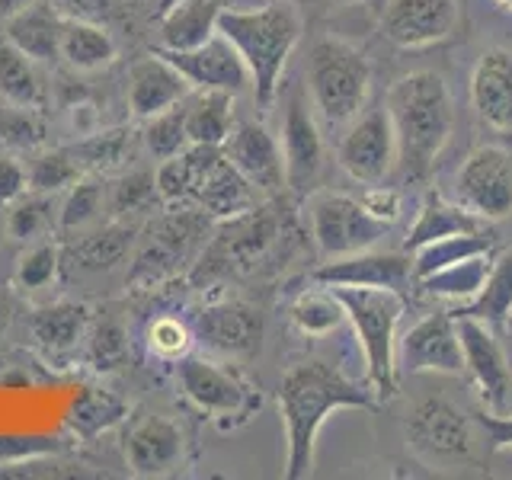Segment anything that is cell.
<instances>
[{"mask_svg": "<svg viewBox=\"0 0 512 480\" xmlns=\"http://www.w3.org/2000/svg\"><path fill=\"white\" fill-rule=\"evenodd\" d=\"M375 391L368 384L352 381L324 359H304L292 365L279 381L276 404L282 416L288 458H285V477L304 480L314 471V452L317 436L324 423L336 410H372Z\"/></svg>", "mask_w": 512, "mask_h": 480, "instance_id": "cell-1", "label": "cell"}, {"mask_svg": "<svg viewBox=\"0 0 512 480\" xmlns=\"http://www.w3.org/2000/svg\"><path fill=\"white\" fill-rule=\"evenodd\" d=\"M384 109L394 122L400 173L410 183H423L455 132L452 90L436 71H410L391 84Z\"/></svg>", "mask_w": 512, "mask_h": 480, "instance_id": "cell-2", "label": "cell"}, {"mask_svg": "<svg viewBox=\"0 0 512 480\" xmlns=\"http://www.w3.org/2000/svg\"><path fill=\"white\" fill-rule=\"evenodd\" d=\"M218 32L244 58L250 90L260 106H272L282 87V74L304 36L301 7L292 0H269L260 7H224Z\"/></svg>", "mask_w": 512, "mask_h": 480, "instance_id": "cell-3", "label": "cell"}, {"mask_svg": "<svg viewBox=\"0 0 512 480\" xmlns=\"http://www.w3.org/2000/svg\"><path fill=\"white\" fill-rule=\"evenodd\" d=\"M333 292L362 346L368 388L378 400H391L397 394V324L407 311V298L394 288L365 285H336Z\"/></svg>", "mask_w": 512, "mask_h": 480, "instance_id": "cell-4", "label": "cell"}, {"mask_svg": "<svg viewBox=\"0 0 512 480\" xmlns=\"http://www.w3.org/2000/svg\"><path fill=\"white\" fill-rule=\"evenodd\" d=\"M372 93V64L359 45L340 36H320L308 52V96L320 122L336 128L365 112Z\"/></svg>", "mask_w": 512, "mask_h": 480, "instance_id": "cell-5", "label": "cell"}, {"mask_svg": "<svg viewBox=\"0 0 512 480\" xmlns=\"http://www.w3.org/2000/svg\"><path fill=\"white\" fill-rule=\"evenodd\" d=\"M404 439L429 468H464L477 461V420L442 394L413 400L404 416Z\"/></svg>", "mask_w": 512, "mask_h": 480, "instance_id": "cell-6", "label": "cell"}, {"mask_svg": "<svg viewBox=\"0 0 512 480\" xmlns=\"http://www.w3.org/2000/svg\"><path fill=\"white\" fill-rule=\"evenodd\" d=\"M173 365H176V388H180L183 400L192 410L208 416V420H215L221 426H237L250 420V413L260 407V394H253L250 381L231 362L186 352Z\"/></svg>", "mask_w": 512, "mask_h": 480, "instance_id": "cell-7", "label": "cell"}, {"mask_svg": "<svg viewBox=\"0 0 512 480\" xmlns=\"http://www.w3.org/2000/svg\"><path fill=\"white\" fill-rule=\"evenodd\" d=\"M308 221H311L314 244L327 260L359 253V250H372L378 240L388 237L391 231V224L368 212L362 199L346 196V192H336V189L311 192Z\"/></svg>", "mask_w": 512, "mask_h": 480, "instance_id": "cell-8", "label": "cell"}, {"mask_svg": "<svg viewBox=\"0 0 512 480\" xmlns=\"http://www.w3.org/2000/svg\"><path fill=\"white\" fill-rule=\"evenodd\" d=\"M458 205L480 221L512 218V151L500 144H480L461 160L455 176Z\"/></svg>", "mask_w": 512, "mask_h": 480, "instance_id": "cell-9", "label": "cell"}, {"mask_svg": "<svg viewBox=\"0 0 512 480\" xmlns=\"http://www.w3.org/2000/svg\"><path fill=\"white\" fill-rule=\"evenodd\" d=\"M336 164L343 167L349 180L362 186H378L397 167V135L388 109H368L359 112L346 125V132L336 144Z\"/></svg>", "mask_w": 512, "mask_h": 480, "instance_id": "cell-10", "label": "cell"}, {"mask_svg": "<svg viewBox=\"0 0 512 480\" xmlns=\"http://www.w3.org/2000/svg\"><path fill=\"white\" fill-rule=\"evenodd\" d=\"M455 320L464 352V372L471 375L484 407L490 413H512V365L493 327L477 317L455 314Z\"/></svg>", "mask_w": 512, "mask_h": 480, "instance_id": "cell-11", "label": "cell"}, {"mask_svg": "<svg viewBox=\"0 0 512 480\" xmlns=\"http://www.w3.org/2000/svg\"><path fill=\"white\" fill-rule=\"evenodd\" d=\"M192 336L221 359L247 362L263 346V314L247 301L221 298L205 304L196 314V330Z\"/></svg>", "mask_w": 512, "mask_h": 480, "instance_id": "cell-12", "label": "cell"}, {"mask_svg": "<svg viewBox=\"0 0 512 480\" xmlns=\"http://www.w3.org/2000/svg\"><path fill=\"white\" fill-rule=\"evenodd\" d=\"M458 23V0H388L381 13V36L404 52H420L452 39Z\"/></svg>", "mask_w": 512, "mask_h": 480, "instance_id": "cell-13", "label": "cell"}, {"mask_svg": "<svg viewBox=\"0 0 512 480\" xmlns=\"http://www.w3.org/2000/svg\"><path fill=\"white\" fill-rule=\"evenodd\" d=\"M397 362L404 372H436V375H461L464 352L458 336V320L452 311H432L423 320L397 336Z\"/></svg>", "mask_w": 512, "mask_h": 480, "instance_id": "cell-14", "label": "cell"}, {"mask_svg": "<svg viewBox=\"0 0 512 480\" xmlns=\"http://www.w3.org/2000/svg\"><path fill=\"white\" fill-rule=\"evenodd\" d=\"M176 71L186 77L192 90H224V93H244L250 87V74L244 58L237 55V48L215 32L212 39L192 48H157Z\"/></svg>", "mask_w": 512, "mask_h": 480, "instance_id": "cell-15", "label": "cell"}, {"mask_svg": "<svg viewBox=\"0 0 512 480\" xmlns=\"http://www.w3.org/2000/svg\"><path fill=\"white\" fill-rule=\"evenodd\" d=\"M221 151L260 196H276V192L285 189L282 144L263 122H256V119L234 122L228 141L221 144Z\"/></svg>", "mask_w": 512, "mask_h": 480, "instance_id": "cell-16", "label": "cell"}, {"mask_svg": "<svg viewBox=\"0 0 512 480\" xmlns=\"http://www.w3.org/2000/svg\"><path fill=\"white\" fill-rule=\"evenodd\" d=\"M125 464L135 477H167L183 464L186 432L164 413H148L125 432Z\"/></svg>", "mask_w": 512, "mask_h": 480, "instance_id": "cell-17", "label": "cell"}, {"mask_svg": "<svg viewBox=\"0 0 512 480\" xmlns=\"http://www.w3.org/2000/svg\"><path fill=\"white\" fill-rule=\"evenodd\" d=\"M282 160H285V186L295 196H308V189L317 183L324 170V135L314 109L301 96H292L282 116Z\"/></svg>", "mask_w": 512, "mask_h": 480, "instance_id": "cell-18", "label": "cell"}, {"mask_svg": "<svg viewBox=\"0 0 512 480\" xmlns=\"http://www.w3.org/2000/svg\"><path fill=\"white\" fill-rule=\"evenodd\" d=\"M471 109L490 132L512 135V48L493 45L477 55L468 80Z\"/></svg>", "mask_w": 512, "mask_h": 480, "instance_id": "cell-19", "label": "cell"}, {"mask_svg": "<svg viewBox=\"0 0 512 480\" xmlns=\"http://www.w3.org/2000/svg\"><path fill=\"white\" fill-rule=\"evenodd\" d=\"M317 285H365V288H394L407 298L413 282V260L407 253H372L359 250L349 256H336L314 272Z\"/></svg>", "mask_w": 512, "mask_h": 480, "instance_id": "cell-20", "label": "cell"}, {"mask_svg": "<svg viewBox=\"0 0 512 480\" xmlns=\"http://www.w3.org/2000/svg\"><path fill=\"white\" fill-rule=\"evenodd\" d=\"M189 93H192V87L186 84V77L160 52H154L148 58H138L132 68H128L125 96H128V109H132V116L138 122L180 106Z\"/></svg>", "mask_w": 512, "mask_h": 480, "instance_id": "cell-21", "label": "cell"}, {"mask_svg": "<svg viewBox=\"0 0 512 480\" xmlns=\"http://www.w3.org/2000/svg\"><path fill=\"white\" fill-rule=\"evenodd\" d=\"M192 205H199L202 212H208L215 221H228L260 205V192L234 170V164L224 157L221 148H215L199 173L196 192H192Z\"/></svg>", "mask_w": 512, "mask_h": 480, "instance_id": "cell-22", "label": "cell"}, {"mask_svg": "<svg viewBox=\"0 0 512 480\" xmlns=\"http://www.w3.org/2000/svg\"><path fill=\"white\" fill-rule=\"evenodd\" d=\"M61 32L64 16L48 0H36V4L4 20V39L36 64H52L61 58Z\"/></svg>", "mask_w": 512, "mask_h": 480, "instance_id": "cell-23", "label": "cell"}, {"mask_svg": "<svg viewBox=\"0 0 512 480\" xmlns=\"http://www.w3.org/2000/svg\"><path fill=\"white\" fill-rule=\"evenodd\" d=\"M90 320L93 314L84 301H52L32 311L29 333L42 349L64 356V352H74L77 346H84Z\"/></svg>", "mask_w": 512, "mask_h": 480, "instance_id": "cell-24", "label": "cell"}, {"mask_svg": "<svg viewBox=\"0 0 512 480\" xmlns=\"http://www.w3.org/2000/svg\"><path fill=\"white\" fill-rule=\"evenodd\" d=\"M234 93L224 90H192L183 100L186 135L189 144H205V148H221L234 128Z\"/></svg>", "mask_w": 512, "mask_h": 480, "instance_id": "cell-25", "label": "cell"}, {"mask_svg": "<svg viewBox=\"0 0 512 480\" xmlns=\"http://www.w3.org/2000/svg\"><path fill=\"white\" fill-rule=\"evenodd\" d=\"M135 234L138 224L128 218H112L100 228H87V234H80V240L71 247V260L80 272H106L132 253Z\"/></svg>", "mask_w": 512, "mask_h": 480, "instance_id": "cell-26", "label": "cell"}, {"mask_svg": "<svg viewBox=\"0 0 512 480\" xmlns=\"http://www.w3.org/2000/svg\"><path fill=\"white\" fill-rule=\"evenodd\" d=\"M119 58V45L106 23L64 20L61 32V61L77 74H96Z\"/></svg>", "mask_w": 512, "mask_h": 480, "instance_id": "cell-27", "label": "cell"}, {"mask_svg": "<svg viewBox=\"0 0 512 480\" xmlns=\"http://www.w3.org/2000/svg\"><path fill=\"white\" fill-rule=\"evenodd\" d=\"M221 0H173L160 23V48H192L218 32Z\"/></svg>", "mask_w": 512, "mask_h": 480, "instance_id": "cell-28", "label": "cell"}, {"mask_svg": "<svg viewBox=\"0 0 512 480\" xmlns=\"http://www.w3.org/2000/svg\"><path fill=\"white\" fill-rule=\"evenodd\" d=\"M128 420V404L106 388H84L68 407V432L84 442H93Z\"/></svg>", "mask_w": 512, "mask_h": 480, "instance_id": "cell-29", "label": "cell"}, {"mask_svg": "<svg viewBox=\"0 0 512 480\" xmlns=\"http://www.w3.org/2000/svg\"><path fill=\"white\" fill-rule=\"evenodd\" d=\"M487 221H480L477 215H471L468 208L461 205H448L442 196H429L426 205L420 208V215H416L413 228L407 234V253L420 250L432 240H442V237H455V234H477L484 231Z\"/></svg>", "mask_w": 512, "mask_h": 480, "instance_id": "cell-30", "label": "cell"}, {"mask_svg": "<svg viewBox=\"0 0 512 480\" xmlns=\"http://www.w3.org/2000/svg\"><path fill=\"white\" fill-rule=\"evenodd\" d=\"M458 317H477L490 327H506L512 317V250H503L487 269V279L480 285V292L455 308Z\"/></svg>", "mask_w": 512, "mask_h": 480, "instance_id": "cell-31", "label": "cell"}, {"mask_svg": "<svg viewBox=\"0 0 512 480\" xmlns=\"http://www.w3.org/2000/svg\"><path fill=\"white\" fill-rule=\"evenodd\" d=\"M0 100L26 109H42L45 103L39 64L7 39H0Z\"/></svg>", "mask_w": 512, "mask_h": 480, "instance_id": "cell-32", "label": "cell"}, {"mask_svg": "<svg viewBox=\"0 0 512 480\" xmlns=\"http://www.w3.org/2000/svg\"><path fill=\"white\" fill-rule=\"evenodd\" d=\"M68 151L84 173H109L132 157V132L128 128H96V132L68 144Z\"/></svg>", "mask_w": 512, "mask_h": 480, "instance_id": "cell-33", "label": "cell"}, {"mask_svg": "<svg viewBox=\"0 0 512 480\" xmlns=\"http://www.w3.org/2000/svg\"><path fill=\"white\" fill-rule=\"evenodd\" d=\"M103 212H106V186L100 180V173H84L71 189L61 192L58 228L80 234V231L93 228Z\"/></svg>", "mask_w": 512, "mask_h": 480, "instance_id": "cell-34", "label": "cell"}, {"mask_svg": "<svg viewBox=\"0 0 512 480\" xmlns=\"http://www.w3.org/2000/svg\"><path fill=\"white\" fill-rule=\"evenodd\" d=\"M292 324L298 333L304 336H330L333 330H340L346 324V308L343 301L336 298L333 288L320 285V288H308V292H301L292 304Z\"/></svg>", "mask_w": 512, "mask_h": 480, "instance_id": "cell-35", "label": "cell"}, {"mask_svg": "<svg viewBox=\"0 0 512 480\" xmlns=\"http://www.w3.org/2000/svg\"><path fill=\"white\" fill-rule=\"evenodd\" d=\"M58 224V202L48 192H26L16 202H10L7 212V237L16 240V244H36L48 231Z\"/></svg>", "mask_w": 512, "mask_h": 480, "instance_id": "cell-36", "label": "cell"}, {"mask_svg": "<svg viewBox=\"0 0 512 480\" xmlns=\"http://www.w3.org/2000/svg\"><path fill=\"white\" fill-rule=\"evenodd\" d=\"M480 253H490V237L484 231L432 240V244L413 250V282H420V279L432 276V272H439L445 266L471 260V256H480Z\"/></svg>", "mask_w": 512, "mask_h": 480, "instance_id": "cell-37", "label": "cell"}, {"mask_svg": "<svg viewBox=\"0 0 512 480\" xmlns=\"http://www.w3.org/2000/svg\"><path fill=\"white\" fill-rule=\"evenodd\" d=\"M84 356L93 372H116L128 359V330L119 317H93L84 336Z\"/></svg>", "mask_w": 512, "mask_h": 480, "instance_id": "cell-38", "label": "cell"}, {"mask_svg": "<svg viewBox=\"0 0 512 480\" xmlns=\"http://www.w3.org/2000/svg\"><path fill=\"white\" fill-rule=\"evenodd\" d=\"M487 269H490V253H480V256H471V260H461L455 266L432 272V276L420 279L416 285H420L426 295H436V298L471 301L480 292V285H484Z\"/></svg>", "mask_w": 512, "mask_h": 480, "instance_id": "cell-39", "label": "cell"}, {"mask_svg": "<svg viewBox=\"0 0 512 480\" xmlns=\"http://www.w3.org/2000/svg\"><path fill=\"white\" fill-rule=\"evenodd\" d=\"M29 189L32 192H48V196H61L64 189H71L84 170L74 160L68 148H52V151H36L26 164Z\"/></svg>", "mask_w": 512, "mask_h": 480, "instance_id": "cell-40", "label": "cell"}, {"mask_svg": "<svg viewBox=\"0 0 512 480\" xmlns=\"http://www.w3.org/2000/svg\"><path fill=\"white\" fill-rule=\"evenodd\" d=\"M141 144L157 164L167 157H176L180 151L189 148V135H186V116H183V103L173 106L160 116H151L141 122Z\"/></svg>", "mask_w": 512, "mask_h": 480, "instance_id": "cell-41", "label": "cell"}, {"mask_svg": "<svg viewBox=\"0 0 512 480\" xmlns=\"http://www.w3.org/2000/svg\"><path fill=\"white\" fill-rule=\"evenodd\" d=\"M154 202H160V196L151 170H128L106 192V208L112 212V218H132L141 212H151Z\"/></svg>", "mask_w": 512, "mask_h": 480, "instance_id": "cell-42", "label": "cell"}, {"mask_svg": "<svg viewBox=\"0 0 512 480\" xmlns=\"http://www.w3.org/2000/svg\"><path fill=\"white\" fill-rule=\"evenodd\" d=\"M186 266V260H180L173 250H167L160 240L148 237L138 247L132 266H128V285L135 288H157L170 279L180 276V269Z\"/></svg>", "mask_w": 512, "mask_h": 480, "instance_id": "cell-43", "label": "cell"}, {"mask_svg": "<svg viewBox=\"0 0 512 480\" xmlns=\"http://www.w3.org/2000/svg\"><path fill=\"white\" fill-rule=\"evenodd\" d=\"M45 141V122L39 109H26L16 103H0V148L13 151H36Z\"/></svg>", "mask_w": 512, "mask_h": 480, "instance_id": "cell-44", "label": "cell"}, {"mask_svg": "<svg viewBox=\"0 0 512 480\" xmlns=\"http://www.w3.org/2000/svg\"><path fill=\"white\" fill-rule=\"evenodd\" d=\"M58 269H61V247L48 244V240H36L20 256V263H16L13 282L23 292H42V288H48L58 279Z\"/></svg>", "mask_w": 512, "mask_h": 480, "instance_id": "cell-45", "label": "cell"}, {"mask_svg": "<svg viewBox=\"0 0 512 480\" xmlns=\"http://www.w3.org/2000/svg\"><path fill=\"white\" fill-rule=\"evenodd\" d=\"M192 340H196V336H192V330L183 324L180 317H157L148 327V349L164 362L183 359L192 349Z\"/></svg>", "mask_w": 512, "mask_h": 480, "instance_id": "cell-46", "label": "cell"}, {"mask_svg": "<svg viewBox=\"0 0 512 480\" xmlns=\"http://www.w3.org/2000/svg\"><path fill=\"white\" fill-rule=\"evenodd\" d=\"M52 436H0V464H32L58 452Z\"/></svg>", "mask_w": 512, "mask_h": 480, "instance_id": "cell-47", "label": "cell"}, {"mask_svg": "<svg viewBox=\"0 0 512 480\" xmlns=\"http://www.w3.org/2000/svg\"><path fill=\"white\" fill-rule=\"evenodd\" d=\"M64 20H90L106 23L119 13V0H48Z\"/></svg>", "mask_w": 512, "mask_h": 480, "instance_id": "cell-48", "label": "cell"}, {"mask_svg": "<svg viewBox=\"0 0 512 480\" xmlns=\"http://www.w3.org/2000/svg\"><path fill=\"white\" fill-rule=\"evenodd\" d=\"M362 205H365L375 218L394 224V221L400 218V212H404V196H400L397 189L378 183V186H368V189H365Z\"/></svg>", "mask_w": 512, "mask_h": 480, "instance_id": "cell-49", "label": "cell"}, {"mask_svg": "<svg viewBox=\"0 0 512 480\" xmlns=\"http://www.w3.org/2000/svg\"><path fill=\"white\" fill-rule=\"evenodd\" d=\"M477 429L484 432L493 452H512V413H490L480 410L474 413Z\"/></svg>", "mask_w": 512, "mask_h": 480, "instance_id": "cell-50", "label": "cell"}, {"mask_svg": "<svg viewBox=\"0 0 512 480\" xmlns=\"http://www.w3.org/2000/svg\"><path fill=\"white\" fill-rule=\"evenodd\" d=\"M29 192V176H26V164H20L10 154H0V205H10L20 196Z\"/></svg>", "mask_w": 512, "mask_h": 480, "instance_id": "cell-51", "label": "cell"}, {"mask_svg": "<svg viewBox=\"0 0 512 480\" xmlns=\"http://www.w3.org/2000/svg\"><path fill=\"white\" fill-rule=\"evenodd\" d=\"M29 4H36V0H0V20H7V16L26 10Z\"/></svg>", "mask_w": 512, "mask_h": 480, "instance_id": "cell-52", "label": "cell"}, {"mask_svg": "<svg viewBox=\"0 0 512 480\" xmlns=\"http://www.w3.org/2000/svg\"><path fill=\"white\" fill-rule=\"evenodd\" d=\"M7 327H10V304L0 298V336L7 333Z\"/></svg>", "mask_w": 512, "mask_h": 480, "instance_id": "cell-53", "label": "cell"}, {"mask_svg": "<svg viewBox=\"0 0 512 480\" xmlns=\"http://www.w3.org/2000/svg\"><path fill=\"white\" fill-rule=\"evenodd\" d=\"M500 7H506V10H512V0H496Z\"/></svg>", "mask_w": 512, "mask_h": 480, "instance_id": "cell-54", "label": "cell"}, {"mask_svg": "<svg viewBox=\"0 0 512 480\" xmlns=\"http://www.w3.org/2000/svg\"><path fill=\"white\" fill-rule=\"evenodd\" d=\"M157 4H160V10H167V7L173 4V0H157Z\"/></svg>", "mask_w": 512, "mask_h": 480, "instance_id": "cell-55", "label": "cell"}]
</instances>
